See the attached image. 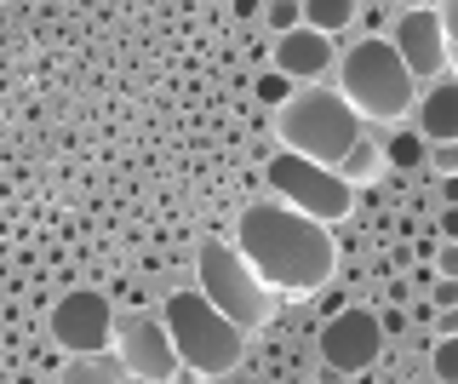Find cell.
Masks as SVG:
<instances>
[{
    "mask_svg": "<svg viewBox=\"0 0 458 384\" xmlns=\"http://www.w3.org/2000/svg\"><path fill=\"white\" fill-rule=\"evenodd\" d=\"M429 373H436V384H458V338L429 345Z\"/></svg>",
    "mask_w": 458,
    "mask_h": 384,
    "instance_id": "2e32d148",
    "label": "cell"
},
{
    "mask_svg": "<svg viewBox=\"0 0 458 384\" xmlns=\"http://www.w3.org/2000/svg\"><path fill=\"white\" fill-rule=\"evenodd\" d=\"M155 321L166 327V345L178 355V367L195 379H224L247 350V333H235L200 293H172Z\"/></svg>",
    "mask_w": 458,
    "mask_h": 384,
    "instance_id": "277c9868",
    "label": "cell"
},
{
    "mask_svg": "<svg viewBox=\"0 0 458 384\" xmlns=\"http://www.w3.org/2000/svg\"><path fill=\"white\" fill-rule=\"evenodd\" d=\"M195 281H200L195 293L207 298L235 333H258V327L276 316V293L247 269V259L235 252V241H207L200 259H195Z\"/></svg>",
    "mask_w": 458,
    "mask_h": 384,
    "instance_id": "5b68a950",
    "label": "cell"
},
{
    "mask_svg": "<svg viewBox=\"0 0 458 384\" xmlns=\"http://www.w3.org/2000/svg\"><path fill=\"white\" fill-rule=\"evenodd\" d=\"M52 338L64 345L69 355H98V350H109V333H114V304L104 293H69V298H57L52 304Z\"/></svg>",
    "mask_w": 458,
    "mask_h": 384,
    "instance_id": "9c48e42d",
    "label": "cell"
},
{
    "mask_svg": "<svg viewBox=\"0 0 458 384\" xmlns=\"http://www.w3.org/2000/svg\"><path fill=\"white\" fill-rule=\"evenodd\" d=\"M355 18H361V6H355V0H310V6H304V30L327 35V40H333L338 30H350Z\"/></svg>",
    "mask_w": 458,
    "mask_h": 384,
    "instance_id": "9a60e30c",
    "label": "cell"
},
{
    "mask_svg": "<svg viewBox=\"0 0 458 384\" xmlns=\"http://www.w3.org/2000/svg\"><path fill=\"white\" fill-rule=\"evenodd\" d=\"M378 350H384V321L372 310H338L321 327V362L333 373H361L378 362Z\"/></svg>",
    "mask_w": 458,
    "mask_h": 384,
    "instance_id": "30bf717a",
    "label": "cell"
},
{
    "mask_svg": "<svg viewBox=\"0 0 458 384\" xmlns=\"http://www.w3.org/2000/svg\"><path fill=\"white\" fill-rule=\"evenodd\" d=\"M390 52L401 58V69L412 75V87L453 75L447 35H441V12L436 6H407V12H401V18L390 23Z\"/></svg>",
    "mask_w": 458,
    "mask_h": 384,
    "instance_id": "ba28073f",
    "label": "cell"
},
{
    "mask_svg": "<svg viewBox=\"0 0 458 384\" xmlns=\"http://www.w3.org/2000/svg\"><path fill=\"white\" fill-rule=\"evenodd\" d=\"M109 355L121 362V373L132 384H172L178 379V355H172V345H166V327L155 316H138V310L114 316Z\"/></svg>",
    "mask_w": 458,
    "mask_h": 384,
    "instance_id": "52a82bcc",
    "label": "cell"
},
{
    "mask_svg": "<svg viewBox=\"0 0 458 384\" xmlns=\"http://www.w3.org/2000/svg\"><path fill=\"white\" fill-rule=\"evenodd\" d=\"M269 190H276L281 207H293L298 218L321 224V230L355 212V190H344L327 166H310V161H298V155H276V161H269Z\"/></svg>",
    "mask_w": 458,
    "mask_h": 384,
    "instance_id": "8992f818",
    "label": "cell"
},
{
    "mask_svg": "<svg viewBox=\"0 0 458 384\" xmlns=\"http://www.w3.org/2000/svg\"><path fill=\"white\" fill-rule=\"evenodd\" d=\"M412 126H419V138L436 144V149H447L458 138V81L453 75L429 81V87L419 92V104H412Z\"/></svg>",
    "mask_w": 458,
    "mask_h": 384,
    "instance_id": "7c38bea8",
    "label": "cell"
},
{
    "mask_svg": "<svg viewBox=\"0 0 458 384\" xmlns=\"http://www.w3.org/2000/svg\"><path fill=\"white\" fill-rule=\"evenodd\" d=\"M286 98H293V87H286V81L281 75H258V104H286Z\"/></svg>",
    "mask_w": 458,
    "mask_h": 384,
    "instance_id": "ac0fdd59",
    "label": "cell"
},
{
    "mask_svg": "<svg viewBox=\"0 0 458 384\" xmlns=\"http://www.w3.org/2000/svg\"><path fill=\"white\" fill-rule=\"evenodd\" d=\"M172 384H218V379H195V373H183V367H178V379H172Z\"/></svg>",
    "mask_w": 458,
    "mask_h": 384,
    "instance_id": "603a6c76",
    "label": "cell"
},
{
    "mask_svg": "<svg viewBox=\"0 0 458 384\" xmlns=\"http://www.w3.org/2000/svg\"><path fill=\"white\" fill-rule=\"evenodd\" d=\"M436 338H458V310H436Z\"/></svg>",
    "mask_w": 458,
    "mask_h": 384,
    "instance_id": "7402d4cb",
    "label": "cell"
},
{
    "mask_svg": "<svg viewBox=\"0 0 458 384\" xmlns=\"http://www.w3.org/2000/svg\"><path fill=\"white\" fill-rule=\"evenodd\" d=\"M436 276L458 281V241H441V247H436Z\"/></svg>",
    "mask_w": 458,
    "mask_h": 384,
    "instance_id": "ffe728a7",
    "label": "cell"
},
{
    "mask_svg": "<svg viewBox=\"0 0 458 384\" xmlns=\"http://www.w3.org/2000/svg\"><path fill=\"white\" fill-rule=\"evenodd\" d=\"M384 173V149L378 144H372V138L361 132V138H355V144L350 149H344V161L333 166V178L344 183V190H361V183H372V178H378Z\"/></svg>",
    "mask_w": 458,
    "mask_h": 384,
    "instance_id": "4fadbf2b",
    "label": "cell"
},
{
    "mask_svg": "<svg viewBox=\"0 0 458 384\" xmlns=\"http://www.w3.org/2000/svg\"><path fill=\"white\" fill-rule=\"evenodd\" d=\"M429 304H436V310H458V281H441V276H436V293H429Z\"/></svg>",
    "mask_w": 458,
    "mask_h": 384,
    "instance_id": "44dd1931",
    "label": "cell"
},
{
    "mask_svg": "<svg viewBox=\"0 0 458 384\" xmlns=\"http://www.w3.org/2000/svg\"><path fill=\"white\" fill-rule=\"evenodd\" d=\"M258 18H264L276 35H286V30H298V23H304V6H298V0H269Z\"/></svg>",
    "mask_w": 458,
    "mask_h": 384,
    "instance_id": "e0dca14e",
    "label": "cell"
},
{
    "mask_svg": "<svg viewBox=\"0 0 458 384\" xmlns=\"http://www.w3.org/2000/svg\"><path fill=\"white\" fill-rule=\"evenodd\" d=\"M57 384H132V379L121 373V362H114L109 350H98V355H69V367H64Z\"/></svg>",
    "mask_w": 458,
    "mask_h": 384,
    "instance_id": "5bb4252c",
    "label": "cell"
},
{
    "mask_svg": "<svg viewBox=\"0 0 458 384\" xmlns=\"http://www.w3.org/2000/svg\"><path fill=\"white\" fill-rule=\"evenodd\" d=\"M235 252L247 259V269L269 293H321L327 281H333V269H338L333 230L298 218V212L281 207V201L241 207Z\"/></svg>",
    "mask_w": 458,
    "mask_h": 384,
    "instance_id": "6da1fadb",
    "label": "cell"
},
{
    "mask_svg": "<svg viewBox=\"0 0 458 384\" xmlns=\"http://www.w3.org/2000/svg\"><path fill=\"white\" fill-rule=\"evenodd\" d=\"M390 155H395V161H401V166H412V161H424V138H419V132H401V138H395V144H390Z\"/></svg>",
    "mask_w": 458,
    "mask_h": 384,
    "instance_id": "d6986e66",
    "label": "cell"
},
{
    "mask_svg": "<svg viewBox=\"0 0 458 384\" xmlns=\"http://www.w3.org/2000/svg\"><path fill=\"white\" fill-rule=\"evenodd\" d=\"M338 64V52H333V40L327 35H315V30H286V35H276V75L286 81V87H321V75Z\"/></svg>",
    "mask_w": 458,
    "mask_h": 384,
    "instance_id": "8fae6325",
    "label": "cell"
},
{
    "mask_svg": "<svg viewBox=\"0 0 458 384\" xmlns=\"http://www.w3.org/2000/svg\"><path fill=\"white\" fill-rule=\"evenodd\" d=\"M276 132H281V155H298V161L333 173L344 161V149H350L367 126L355 121V109L344 104L333 87H298L276 109Z\"/></svg>",
    "mask_w": 458,
    "mask_h": 384,
    "instance_id": "7a4b0ae2",
    "label": "cell"
},
{
    "mask_svg": "<svg viewBox=\"0 0 458 384\" xmlns=\"http://www.w3.org/2000/svg\"><path fill=\"white\" fill-rule=\"evenodd\" d=\"M333 69H338L333 92L355 109L361 126L367 121H401V115H412V104H419V87H412V75L390 52V40H355Z\"/></svg>",
    "mask_w": 458,
    "mask_h": 384,
    "instance_id": "3957f363",
    "label": "cell"
}]
</instances>
